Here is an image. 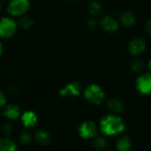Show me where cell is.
<instances>
[{"instance_id":"obj_20","label":"cell","mask_w":151,"mask_h":151,"mask_svg":"<svg viewBox=\"0 0 151 151\" xmlns=\"http://www.w3.org/2000/svg\"><path fill=\"white\" fill-rule=\"evenodd\" d=\"M132 68H133V71L134 73H139L142 72V70L144 69V65H143V63L141 60H135L133 63Z\"/></svg>"},{"instance_id":"obj_31","label":"cell","mask_w":151,"mask_h":151,"mask_svg":"<svg viewBox=\"0 0 151 151\" xmlns=\"http://www.w3.org/2000/svg\"><path fill=\"white\" fill-rule=\"evenodd\" d=\"M0 1H6V0H0Z\"/></svg>"},{"instance_id":"obj_3","label":"cell","mask_w":151,"mask_h":151,"mask_svg":"<svg viewBox=\"0 0 151 151\" xmlns=\"http://www.w3.org/2000/svg\"><path fill=\"white\" fill-rule=\"evenodd\" d=\"M30 8V0H10L7 4V12L11 17H20Z\"/></svg>"},{"instance_id":"obj_25","label":"cell","mask_w":151,"mask_h":151,"mask_svg":"<svg viewBox=\"0 0 151 151\" xmlns=\"http://www.w3.org/2000/svg\"><path fill=\"white\" fill-rule=\"evenodd\" d=\"M145 29H146V31L151 35V19H150V20L147 22V24H146V26H145Z\"/></svg>"},{"instance_id":"obj_12","label":"cell","mask_w":151,"mask_h":151,"mask_svg":"<svg viewBox=\"0 0 151 151\" xmlns=\"http://www.w3.org/2000/svg\"><path fill=\"white\" fill-rule=\"evenodd\" d=\"M106 105H107V108L109 109V111L112 112V114H116V115L119 114L124 110V106H123L122 103L117 99L108 100Z\"/></svg>"},{"instance_id":"obj_9","label":"cell","mask_w":151,"mask_h":151,"mask_svg":"<svg viewBox=\"0 0 151 151\" xmlns=\"http://www.w3.org/2000/svg\"><path fill=\"white\" fill-rule=\"evenodd\" d=\"M145 47L146 44L144 40L141 37H135L131 41L129 44V50L134 55H140L144 51Z\"/></svg>"},{"instance_id":"obj_5","label":"cell","mask_w":151,"mask_h":151,"mask_svg":"<svg viewBox=\"0 0 151 151\" xmlns=\"http://www.w3.org/2000/svg\"><path fill=\"white\" fill-rule=\"evenodd\" d=\"M98 127L93 121H85L79 127V134L84 139L95 138L97 135Z\"/></svg>"},{"instance_id":"obj_15","label":"cell","mask_w":151,"mask_h":151,"mask_svg":"<svg viewBox=\"0 0 151 151\" xmlns=\"http://www.w3.org/2000/svg\"><path fill=\"white\" fill-rule=\"evenodd\" d=\"M17 150L16 143L9 138L0 139V151H17Z\"/></svg>"},{"instance_id":"obj_18","label":"cell","mask_w":151,"mask_h":151,"mask_svg":"<svg viewBox=\"0 0 151 151\" xmlns=\"http://www.w3.org/2000/svg\"><path fill=\"white\" fill-rule=\"evenodd\" d=\"M88 12L91 15L93 16H97L101 13L102 12V7L101 4L96 1V0H92L89 2L88 4Z\"/></svg>"},{"instance_id":"obj_29","label":"cell","mask_w":151,"mask_h":151,"mask_svg":"<svg viewBox=\"0 0 151 151\" xmlns=\"http://www.w3.org/2000/svg\"><path fill=\"white\" fill-rule=\"evenodd\" d=\"M1 9H2V3H1V1H0V11H1Z\"/></svg>"},{"instance_id":"obj_14","label":"cell","mask_w":151,"mask_h":151,"mask_svg":"<svg viewBox=\"0 0 151 151\" xmlns=\"http://www.w3.org/2000/svg\"><path fill=\"white\" fill-rule=\"evenodd\" d=\"M131 140L127 136L120 137L116 143V148L118 151H129L131 149Z\"/></svg>"},{"instance_id":"obj_26","label":"cell","mask_w":151,"mask_h":151,"mask_svg":"<svg viewBox=\"0 0 151 151\" xmlns=\"http://www.w3.org/2000/svg\"><path fill=\"white\" fill-rule=\"evenodd\" d=\"M10 91L12 92V93H17V91H18L17 86H16L15 84H12V85L10 86Z\"/></svg>"},{"instance_id":"obj_4","label":"cell","mask_w":151,"mask_h":151,"mask_svg":"<svg viewBox=\"0 0 151 151\" xmlns=\"http://www.w3.org/2000/svg\"><path fill=\"white\" fill-rule=\"evenodd\" d=\"M17 29L18 24L12 17L0 18V38L8 39L12 37Z\"/></svg>"},{"instance_id":"obj_22","label":"cell","mask_w":151,"mask_h":151,"mask_svg":"<svg viewBox=\"0 0 151 151\" xmlns=\"http://www.w3.org/2000/svg\"><path fill=\"white\" fill-rule=\"evenodd\" d=\"M2 133H3L5 136L11 135L12 133V127L10 124H8V123L4 124V125L2 127Z\"/></svg>"},{"instance_id":"obj_27","label":"cell","mask_w":151,"mask_h":151,"mask_svg":"<svg viewBox=\"0 0 151 151\" xmlns=\"http://www.w3.org/2000/svg\"><path fill=\"white\" fill-rule=\"evenodd\" d=\"M3 51H4V47H3L2 42H0V57H1V55L3 54Z\"/></svg>"},{"instance_id":"obj_23","label":"cell","mask_w":151,"mask_h":151,"mask_svg":"<svg viewBox=\"0 0 151 151\" xmlns=\"http://www.w3.org/2000/svg\"><path fill=\"white\" fill-rule=\"evenodd\" d=\"M6 104V96L4 95V93L0 90V108L4 106Z\"/></svg>"},{"instance_id":"obj_28","label":"cell","mask_w":151,"mask_h":151,"mask_svg":"<svg viewBox=\"0 0 151 151\" xmlns=\"http://www.w3.org/2000/svg\"><path fill=\"white\" fill-rule=\"evenodd\" d=\"M149 68L151 71V60H150V62H149Z\"/></svg>"},{"instance_id":"obj_8","label":"cell","mask_w":151,"mask_h":151,"mask_svg":"<svg viewBox=\"0 0 151 151\" xmlns=\"http://www.w3.org/2000/svg\"><path fill=\"white\" fill-rule=\"evenodd\" d=\"M21 122L26 128H33L38 122L37 115L32 111H27L20 116Z\"/></svg>"},{"instance_id":"obj_16","label":"cell","mask_w":151,"mask_h":151,"mask_svg":"<svg viewBox=\"0 0 151 151\" xmlns=\"http://www.w3.org/2000/svg\"><path fill=\"white\" fill-rule=\"evenodd\" d=\"M17 24H18V27L27 30V29H29V28H31L33 27L34 19L30 16L24 14V15L19 17V19L18 20Z\"/></svg>"},{"instance_id":"obj_10","label":"cell","mask_w":151,"mask_h":151,"mask_svg":"<svg viewBox=\"0 0 151 151\" xmlns=\"http://www.w3.org/2000/svg\"><path fill=\"white\" fill-rule=\"evenodd\" d=\"M3 113L5 118H7L8 119H11V120L17 119L21 116L20 109L16 104H8L7 106H5Z\"/></svg>"},{"instance_id":"obj_7","label":"cell","mask_w":151,"mask_h":151,"mask_svg":"<svg viewBox=\"0 0 151 151\" xmlns=\"http://www.w3.org/2000/svg\"><path fill=\"white\" fill-rule=\"evenodd\" d=\"M137 90L143 95L151 93V73H146L140 76L136 81Z\"/></svg>"},{"instance_id":"obj_24","label":"cell","mask_w":151,"mask_h":151,"mask_svg":"<svg viewBox=\"0 0 151 151\" xmlns=\"http://www.w3.org/2000/svg\"><path fill=\"white\" fill-rule=\"evenodd\" d=\"M97 24H98V22H97V20L95 19H90L88 20V27H89L90 28L96 27L97 26Z\"/></svg>"},{"instance_id":"obj_1","label":"cell","mask_w":151,"mask_h":151,"mask_svg":"<svg viewBox=\"0 0 151 151\" xmlns=\"http://www.w3.org/2000/svg\"><path fill=\"white\" fill-rule=\"evenodd\" d=\"M125 128L126 124L124 119L116 114L107 115L100 122V131L105 136L119 135L123 133Z\"/></svg>"},{"instance_id":"obj_2","label":"cell","mask_w":151,"mask_h":151,"mask_svg":"<svg viewBox=\"0 0 151 151\" xmlns=\"http://www.w3.org/2000/svg\"><path fill=\"white\" fill-rule=\"evenodd\" d=\"M83 95L86 100L93 104H100L105 98L104 89L96 84L88 85L85 88Z\"/></svg>"},{"instance_id":"obj_19","label":"cell","mask_w":151,"mask_h":151,"mask_svg":"<svg viewBox=\"0 0 151 151\" xmlns=\"http://www.w3.org/2000/svg\"><path fill=\"white\" fill-rule=\"evenodd\" d=\"M93 147L98 150H104L107 147V140L103 136H96L93 141Z\"/></svg>"},{"instance_id":"obj_17","label":"cell","mask_w":151,"mask_h":151,"mask_svg":"<svg viewBox=\"0 0 151 151\" xmlns=\"http://www.w3.org/2000/svg\"><path fill=\"white\" fill-rule=\"evenodd\" d=\"M121 22L127 27H132L135 24V16L131 12H126L121 15Z\"/></svg>"},{"instance_id":"obj_21","label":"cell","mask_w":151,"mask_h":151,"mask_svg":"<svg viewBox=\"0 0 151 151\" xmlns=\"http://www.w3.org/2000/svg\"><path fill=\"white\" fill-rule=\"evenodd\" d=\"M32 141V135L28 133V132H23L20 134V142L24 144H27L30 143Z\"/></svg>"},{"instance_id":"obj_6","label":"cell","mask_w":151,"mask_h":151,"mask_svg":"<svg viewBox=\"0 0 151 151\" xmlns=\"http://www.w3.org/2000/svg\"><path fill=\"white\" fill-rule=\"evenodd\" d=\"M81 91V86L79 82L76 81H72L66 84L61 90L59 91V95L63 97H75L80 95Z\"/></svg>"},{"instance_id":"obj_30","label":"cell","mask_w":151,"mask_h":151,"mask_svg":"<svg viewBox=\"0 0 151 151\" xmlns=\"http://www.w3.org/2000/svg\"><path fill=\"white\" fill-rule=\"evenodd\" d=\"M1 115H2V114H1V112H0V119H1Z\"/></svg>"},{"instance_id":"obj_11","label":"cell","mask_w":151,"mask_h":151,"mask_svg":"<svg viewBox=\"0 0 151 151\" xmlns=\"http://www.w3.org/2000/svg\"><path fill=\"white\" fill-rule=\"evenodd\" d=\"M101 26L104 28V30H105L109 33L115 32L119 27L117 21L112 17H110V16H105L101 20Z\"/></svg>"},{"instance_id":"obj_13","label":"cell","mask_w":151,"mask_h":151,"mask_svg":"<svg viewBox=\"0 0 151 151\" xmlns=\"http://www.w3.org/2000/svg\"><path fill=\"white\" fill-rule=\"evenodd\" d=\"M35 140L39 144L42 146H48L51 142V137L47 131L39 130L35 133Z\"/></svg>"}]
</instances>
